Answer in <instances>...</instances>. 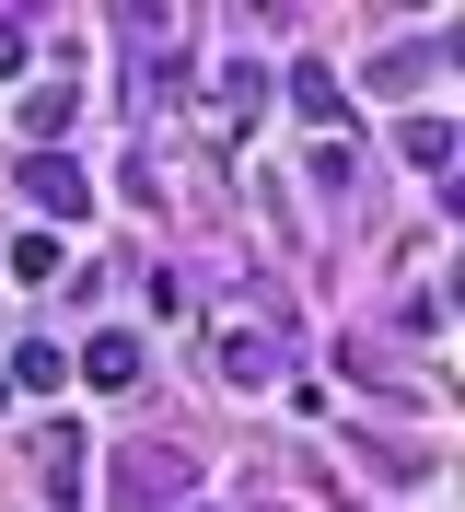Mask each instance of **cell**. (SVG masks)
Returning <instances> with one entry per match:
<instances>
[{
	"instance_id": "6",
	"label": "cell",
	"mask_w": 465,
	"mask_h": 512,
	"mask_svg": "<svg viewBox=\"0 0 465 512\" xmlns=\"http://www.w3.org/2000/svg\"><path fill=\"white\" fill-rule=\"evenodd\" d=\"M12 280H59V233H24L12 245Z\"/></svg>"
},
{
	"instance_id": "8",
	"label": "cell",
	"mask_w": 465,
	"mask_h": 512,
	"mask_svg": "<svg viewBox=\"0 0 465 512\" xmlns=\"http://www.w3.org/2000/svg\"><path fill=\"white\" fill-rule=\"evenodd\" d=\"M0 70H24V24H0Z\"/></svg>"
},
{
	"instance_id": "7",
	"label": "cell",
	"mask_w": 465,
	"mask_h": 512,
	"mask_svg": "<svg viewBox=\"0 0 465 512\" xmlns=\"http://www.w3.org/2000/svg\"><path fill=\"white\" fill-rule=\"evenodd\" d=\"M407 163H454V128H442V117H407Z\"/></svg>"
},
{
	"instance_id": "2",
	"label": "cell",
	"mask_w": 465,
	"mask_h": 512,
	"mask_svg": "<svg viewBox=\"0 0 465 512\" xmlns=\"http://www.w3.org/2000/svg\"><path fill=\"white\" fill-rule=\"evenodd\" d=\"M82 373H93V384H140V338H128V326H105V338L82 350Z\"/></svg>"
},
{
	"instance_id": "3",
	"label": "cell",
	"mask_w": 465,
	"mask_h": 512,
	"mask_svg": "<svg viewBox=\"0 0 465 512\" xmlns=\"http://www.w3.org/2000/svg\"><path fill=\"white\" fill-rule=\"evenodd\" d=\"M256 94H268V70L233 59V70H221V94H210V117H221V128H245V117H256Z\"/></svg>"
},
{
	"instance_id": "4",
	"label": "cell",
	"mask_w": 465,
	"mask_h": 512,
	"mask_svg": "<svg viewBox=\"0 0 465 512\" xmlns=\"http://www.w3.org/2000/svg\"><path fill=\"white\" fill-rule=\"evenodd\" d=\"M221 373H233V384H268V373H279V350L256 338V326H233V338H221Z\"/></svg>"
},
{
	"instance_id": "9",
	"label": "cell",
	"mask_w": 465,
	"mask_h": 512,
	"mask_svg": "<svg viewBox=\"0 0 465 512\" xmlns=\"http://www.w3.org/2000/svg\"><path fill=\"white\" fill-rule=\"evenodd\" d=\"M0 396H12V384H0Z\"/></svg>"
},
{
	"instance_id": "5",
	"label": "cell",
	"mask_w": 465,
	"mask_h": 512,
	"mask_svg": "<svg viewBox=\"0 0 465 512\" xmlns=\"http://www.w3.org/2000/svg\"><path fill=\"white\" fill-rule=\"evenodd\" d=\"M70 117H82V82H35V94H24V128H35V140L70 128Z\"/></svg>"
},
{
	"instance_id": "1",
	"label": "cell",
	"mask_w": 465,
	"mask_h": 512,
	"mask_svg": "<svg viewBox=\"0 0 465 512\" xmlns=\"http://www.w3.org/2000/svg\"><path fill=\"white\" fill-rule=\"evenodd\" d=\"M24 198L47 210V222H82V210H93V175L59 163V152H35V163H24Z\"/></svg>"
}]
</instances>
